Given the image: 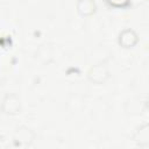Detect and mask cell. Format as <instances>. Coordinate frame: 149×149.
<instances>
[{"label":"cell","instance_id":"obj_1","mask_svg":"<svg viewBox=\"0 0 149 149\" xmlns=\"http://www.w3.org/2000/svg\"><path fill=\"white\" fill-rule=\"evenodd\" d=\"M111 5H113V6H115V7H121V6H125L127 2H128V0H107Z\"/></svg>","mask_w":149,"mask_h":149}]
</instances>
